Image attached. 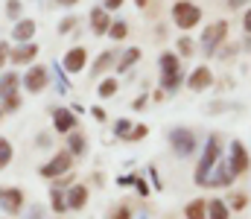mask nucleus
<instances>
[{"instance_id": "obj_1", "label": "nucleus", "mask_w": 251, "mask_h": 219, "mask_svg": "<svg viewBox=\"0 0 251 219\" xmlns=\"http://www.w3.org/2000/svg\"><path fill=\"white\" fill-rule=\"evenodd\" d=\"M219 161H222V144H219V135H210L207 144H204V149H201V161H199V167H196V172H193V181H196V184H204L207 175H210V170H213Z\"/></svg>"}, {"instance_id": "obj_2", "label": "nucleus", "mask_w": 251, "mask_h": 219, "mask_svg": "<svg viewBox=\"0 0 251 219\" xmlns=\"http://www.w3.org/2000/svg\"><path fill=\"white\" fill-rule=\"evenodd\" d=\"M167 141H170L173 152H176L178 158H187V155H193V152H196V146H199L196 135H193L190 129H184V126H176V129H170Z\"/></svg>"}, {"instance_id": "obj_3", "label": "nucleus", "mask_w": 251, "mask_h": 219, "mask_svg": "<svg viewBox=\"0 0 251 219\" xmlns=\"http://www.w3.org/2000/svg\"><path fill=\"white\" fill-rule=\"evenodd\" d=\"M173 21H176L178 29H193L201 21V9L196 3H190V0H178L173 6Z\"/></svg>"}, {"instance_id": "obj_4", "label": "nucleus", "mask_w": 251, "mask_h": 219, "mask_svg": "<svg viewBox=\"0 0 251 219\" xmlns=\"http://www.w3.org/2000/svg\"><path fill=\"white\" fill-rule=\"evenodd\" d=\"M225 38H228V21H213L210 26L201 29V50H204L207 56H213L216 47H219Z\"/></svg>"}, {"instance_id": "obj_5", "label": "nucleus", "mask_w": 251, "mask_h": 219, "mask_svg": "<svg viewBox=\"0 0 251 219\" xmlns=\"http://www.w3.org/2000/svg\"><path fill=\"white\" fill-rule=\"evenodd\" d=\"M234 178H237V172L231 170V164L222 158L213 170H210V175H207V181L204 184H210V187H231L234 184Z\"/></svg>"}, {"instance_id": "obj_6", "label": "nucleus", "mask_w": 251, "mask_h": 219, "mask_svg": "<svg viewBox=\"0 0 251 219\" xmlns=\"http://www.w3.org/2000/svg\"><path fill=\"white\" fill-rule=\"evenodd\" d=\"M228 164H231V170L237 175L251 170V155H249V149L243 146V141H231V158H228Z\"/></svg>"}, {"instance_id": "obj_7", "label": "nucleus", "mask_w": 251, "mask_h": 219, "mask_svg": "<svg viewBox=\"0 0 251 219\" xmlns=\"http://www.w3.org/2000/svg\"><path fill=\"white\" fill-rule=\"evenodd\" d=\"M0 208H3L9 217H15V214L24 208V193L15 190V187H0Z\"/></svg>"}, {"instance_id": "obj_8", "label": "nucleus", "mask_w": 251, "mask_h": 219, "mask_svg": "<svg viewBox=\"0 0 251 219\" xmlns=\"http://www.w3.org/2000/svg\"><path fill=\"white\" fill-rule=\"evenodd\" d=\"M70 164H73V155H70V152H59L50 164L41 167V175H44V178H56V175H62V172L70 170Z\"/></svg>"}, {"instance_id": "obj_9", "label": "nucleus", "mask_w": 251, "mask_h": 219, "mask_svg": "<svg viewBox=\"0 0 251 219\" xmlns=\"http://www.w3.org/2000/svg\"><path fill=\"white\" fill-rule=\"evenodd\" d=\"M213 85V71L210 68H196V71L190 73V79H187V88L193 91V94H201V91H207Z\"/></svg>"}, {"instance_id": "obj_10", "label": "nucleus", "mask_w": 251, "mask_h": 219, "mask_svg": "<svg viewBox=\"0 0 251 219\" xmlns=\"http://www.w3.org/2000/svg\"><path fill=\"white\" fill-rule=\"evenodd\" d=\"M85 65H88V50H85V47H73V50H67V56L62 59V68L67 73L85 71Z\"/></svg>"}, {"instance_id": "obj_11", "label": "nucleus", "mask_w": 251, "mask_h": 219, "mask_svg": "<svg viewBox=\"0 0 251 219\" xmlns=\"http://www.w3.org/2000/svg\"><path fill=\"white\" fill-rule=\"evenodd\" d=\"M47 82H50V73L44 71V68H32V71L26 73V79H24L26 91H32V94L44 91V88H47Z\"/></svg>"}, {"instance_id": "obj_12", "label": "nucleus", "mask_w": 251, "mask_h": 219, "mask_svg": "<svg viewBox=\"0 0 251 219\" xmlns=\"http://www.w3.org/2000/svg\"><path fill=\"white\" fill-rule=\"evenodd\" d=\"M32 35H35V21H29V18L18 21V24L12 26V38H15L18 44H29Z\"/></svg>"}, {"instance_id": "obj_13", "label": "nucleus", "mask_w": 251, "mask_h": 219, "mask_svg": "<svg viewBox=\"0 0 251 219\" xmlns=\"http://www.w3.org/2000/svg\"><path fill=\"white\" fill-rule=\"evenodd\" d=\"M53 126H56L59 132H73V129H76V114L67 111V108H56V111H53Z\"/></svg>"}, {"instance_id": "obj_14", "label": "nucleus", "mask_w": 251, "mask_h": 219, "mask_svg": "<svg viewBox=\"0 0 251 219\" xmlns=\"http://www.w3.org/2000/svg\"><path fill=\"white\" fill-rule=\"evenodd\" d=\"M91 26H94V32H97V35H105V32L111 29V18H108V12H105L102 6L91 12Z\"/></svg>"}, {"instance_id": "obj_15", "label": "nucleus", "mask_w": 251, "mask_h": 219, "mask_svg": "<svg viewBox=\"0 0 251 219\" xmlns=\"http://www.w3.org/2000/svg\"><path fill=\"white\" fill-rule=\"evenodd\" d=\"M85 202H88V187L76 184V187H70V190H67V208L82 211V208H85Z\"/></svg>"}, {"instance_id": "obj_16", "label": "nucleus", "mask_w": 251, "mask_h": 219, "mask_svg": "<svg viewBox=\"0 0 251 219\" xmlns=\"http://www.w3.org/2000/svg\"><path fill=\"white\" fill-rule=\"evenodd\" d=\"M35 56H38V47L35 44H21L18 50H12V62L15 65H29Z\"/></svg>"}, {"instance_id": "obj_17", "label": "nucleus", "mask_w": 251, "mask_h": 219, "mask_svg": "<svg viewBox=\"0 0 251 219\" xmlns=\"http://www.w3.org/2000/svg\"><path fill=\"white\" fill-rule=\"evenodd\" d=\"M158 65H161V76H173V73H178V71H181L178 53H164V56L158 59Z\"/></svg>"}, {"instance_id": "obj_18", "label": "nucleus", "mask_w": 251, "mask_h": 219, "mask_svg": "<svg viewBox=\"0 0 251 219\" xmlns=\"http://www.w3.org/2000/svg\"><path fill=\"white\" fill-rule=\"evenodd\" d=\"M12 94H18V76L15 73H3L0 76V97L9 99Z\"/></svg>"}, {"instance_id": "obj_19", "label": "nucleus", "mask_w": 251, "mask_h": 219, "mask_svg": "<svg viewBox=\"0 0 251 219\" xmlns=\"http://www.w3.org/2000/svg\"><path fill=\"white\" fill-rule=\"evenodd\" d=\"M228 217H231V211H228V205L222 199H210L207 202V219H228Z\"/></svg>"}, {"instance_id": "obj_20", "label": "nucleus", "mask_w": 251, "mask_h": 219, "mask_svg": "<svg viewBox=\"0 0 251 219\" xmlns=\"http://www.w3.org/2000/svg\"><path fill=\"white\" fill-rule=\"evenodd\" d=\"M184 214H187V219H207V202L193 199L187 208H184Z\"/></svg>"}, {"instance_id": "obj_21", "label": "nucleus", "mask_w": 251, "mask_h": 219, "mask_svg": "<svg viewBox=\"0 0 251 219\" xmlns=\"http://www.w3.org/2000/svg\"><path fill=\"white\" fill-rule=\"evenodd\" d=\"M181 82H184V71L173 73V76H161V88H164V91H178Z\"/></svg>"}, {"instance_id": "obj_22", "label": "nucleus", "mask_w": 251, "mask_h": 219, "mask_svg": "<svg viewBox=\"0 0 251 219\" xmlns=\"http://www.w3.org/2000/svg\"><path fill=\"white\" fill-rule=\"evenodd\" d=\"M50 202H53V211H56V214H64V211H67V199H64L62 187H53V190H50Z\"/></svg>"}, {"instance_id": "obj_23", "label": "nucleus", "mask_w": 251, "mask_h": 219, "mask_svg": "<svg viewBox=\"0 0 251 219\" xmlns=\"http://www.w3.org/2000/svg\"><path fill=\"white\" fill-rule=\"evenodd\" d=\"M137 59H140V50H137V47L126 50V53H123V59H120V65H117V73H126L128 68H131V65H134V62H137Z\"/></svg>"}, {"instance_id": "obj_24", "label": "nucleus", "mask_w": 251, "mask_h": 219, "mask_svg": "<svg viewBox=\"0 0 251 219\" xmlns=\"http://www.w3.org/2000/svg\"><path fill=\"white\" fill-rule=\"evenodd\" d=\"M111 65H114V53H111V50H105V53L97 59V65H94V76L105 73V68H111Z\"/></svg>"}, {"instance_id": "obj_25", "label": "nucleus", "mask_w": 251, "mask_h": 219, "mask_svg": "<svg viewBox=\"0 0 251 219\" xmlns=\"http://www.w3.org/2000/svg\"><path fill=\"white\" fill-rule=\"evenodd\" d=\"M67 144H70V155H82V152H85V135H79V132H73Z\"/></svg>"}, {"instance_id": "obj_26", "label": "nucleus", "mask_w": 251, "mask_h": 219, "mask_svg": "<svg viewBox=\"0 0 251 219\" xmlns=\"http://www.w3.org/2000/svg\"><path fill=\"white\" fill-rule=\"evenodd\" d=\"M114 94H117V79H102V82H100V97L108 99V97H114Z\"/></svg>"}, {"instance_id": "obj_27", "label": "nucleus", "mask_w": 251, "mask_h": 219, "mask_svg": "<svg viewBox=\"0 0 251 219\" xmlns=\"http://www.w3.org/2000/svg\"><path fill=\"white\" fill-rule=\"evenodd\" d=\"M108 35H111L114 41H123L126 35H128V24H126V21H117V24H111V29H108Z\"/></svg>"}, {"instance_id": "obj_28", "label": "nucleus", "mask_w": 251, "mask_h": 219, "mask_svg": "<svg viewBox=\"0 0 251 219\" xmlns=\"http://www.w3.org/2000/svg\"><path fill=\"white\" fill-rule=\"evenodd\" d=\"M114 135L123 138V141H128V138H131V120H117V123H114Z\"/></svg>"}, {"instance_id": "obj_29", "label": "nucleus", "mask_w": 251, "mask_h": 219, "mask_svg": "<svg viewBox=\"0 0 251 219\" xmlns=\"http://www.w3.org/2000/svg\"><path fill=\"white\" fill-rule=\"evenodd\" d=\"M9 161H12V146H9V141H0V170H3Z\"/></svg>"}, {"instance_id": "obj_30", "label": "nucleus", "mask_w": 251, "mask_h": 219, "mask_svg": "<svg viewBox=\"0 0 251 219\" xmlns=\"http://www.w3.org/2000/svg\"><path fill=\"white\" fill-rule=\"evenodd\" d=\"M178 53H181V56H193V53H196L190 38H181V41H178Z\"/></svg>"}, {"instance_id": "obj_31", "label": "nucleus", "mask_w": 251, "mask_h": 219, "mask_svg": "<svg viewBox=\"0 0 251 219\" xmlns=\"http://www.w3.org/2000/svg\"><path fill=\"white\" fill-rule=\"evenodd\" d=\"M6 15H9V18H18V15H21V0H9Z\"/></svg>"}, {"instance_id": "obj_32", "label": "nucleus", "mask_w": 251, "mask_h": 219, "mask_svg": "<svg viewBox=\"0 0 251 219\" xmlns=\"http://www.w3.org/2000/svg\"><path fill=\"white\" fill-rule=\"evenodd\" d=\"M108 219H131V211H128V208H117Z\"/></svg>"}, {"instance_id": "obj_33", "label": "nucleus", "mask_w": 251, "mask_h": 219, "mask_svg": "<svg viewBox=\"0 0 251 219\" xmlns=\"http://www.w3.org/2000/svg\"><path fill=\"white\" fill-rule=\"evenodd\" d=\"M73 24H76V21H73V18H67V21H62V24H59V32H70V29H73Z\"/></svg>"}, {"instance_id": "obj_34", "label": "nucleus", "mask_w": 251, "mask_h": 219, "mask_svg": "<svg viewBox=\"0 0 251 219\" xmlns=\"http://www.w3.org/2000/svg\"><path fill=\"white\" fill-rule=\"evenodd\" d=\"M143 135H146V126H137V129H131V138L128 141H140Z\"/></svg>"}, {"instance_id": "obj_35", "label": "nucleus", "mask_w": 251, "mask_h": 219, "mask_svg": "<svg viewBox=\"0 0 251 219\" xmlns=\"http://www.w3.org/2000/svg\"><path fill=\"white\" fill-rule=\"evenodd\" d=\"M134 187H137V193H140V196H146V193H149L146 181H140V178H134Z\"/></svg>"}, {"instance_id": "obj_36", "label": "nucleus", "mask_w": 251, "mask_h": 219, "mask_svg": "<svg viewBox=\"0 0 251 219\" xmlns=\"http://www.w3.org/2000/svg\"><path fill=\"white\" fill-rule=\"evenodd\" d=\"M120 6H123V0H105V6H102V9H105V12H111V9H120Z\"/></svg>"}, {"instance_id": "obj_37", "label": "nucleus", "mask_w": 251, "mask_h": 219, "mask_svg": "<svg viewBox=\"0 0 251 219\" xmlns=\"http://www.w3.org/2000/svg\"><path fill=\"white\" fill-rule=\"evenodd\" d=\"M243 26H246V35H251V9L243 15Z\"/></svg>"}, {"instance_id": "obj_38", "label": "nucleus", "mask_w": 251, "mask_h": 219, "mask_svg": "<svg viewBox=\"0 0 251 219\" xmlns=\"http://www.w3.org/2000/svg\"><path fill=\"white\" fill-rule=\"evenodd\" d=\"M6 56H9V47H6V44H0V68H3V62H6Z\"/></svg>"}, {"instance_id": "obj_39", "label": "nucleus", "mask_w": 251, "mask_h": 219, "mask_svg": "<svg viewBox=\"0 0 251 219\" xmlns=\"http://www.w3.org/2000/svg\"><path fill=\"white\" fill-rule=\"evenodd\" d=\"M91 114H94L97 120H105V111H102V108H91Z\"/></svg>"}, {"instance_id": "obj_40", "label": "nucleus", "mask_w": 251, "mask_h": 219, "mask_svg": "<svg viewBox=\"0 0 251 219\" xmlns=\"http://www.w3.org/2000/svg\"><path fill=\"white\" fill-rule=\"evenodd\" d=\"M59 6H73V3H79V0H56Z\"/></svg>"}, {"instance_id": "obj_41", "label": "nucleus", "mask_w": 251, "mask_h": 219, "mask_svg": "<svg viewBox=\"0 0 251 219\" xmlns=\"http://www.w3.org/2000/svg\"><path fill=\"white\" fill-rule=\"evenodd\" d=\"M29 219H41V208H32V217Z\"/></svg>"}]
</instances>
